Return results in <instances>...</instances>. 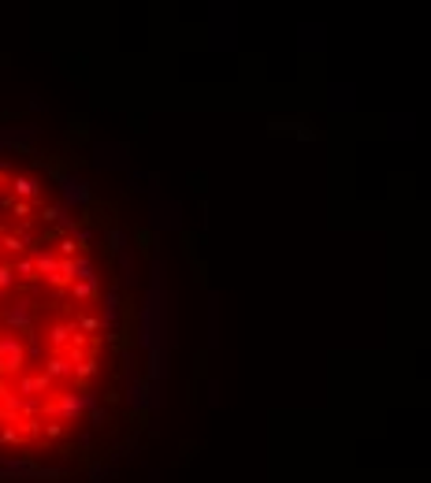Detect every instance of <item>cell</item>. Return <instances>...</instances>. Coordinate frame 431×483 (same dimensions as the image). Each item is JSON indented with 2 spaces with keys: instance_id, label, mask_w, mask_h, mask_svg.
<instances>
[{
  "instance_id": "cell-1",
  "label": "cell",
  "mask_w": 431,
  "mask_h": 483,
  "mask_svg": "<svg viewBox=\"0 0 431 483\" xmlns=\"http://www.w3.org/2000/svg\"><path fill=\"white\" fill-rule=\"evenodd\" d=\"M26 368V346L15 331L0 335V380H11V375H22Z\"/></svg>"
},
{
  "instance_id": "cell-2",
  "label": "cell",
  "mask_w": 431,
  "mask_h": 483,
  "mask_svg": "<svg viewBox=\"0 0 431 483\" xmlns=\"http://www.w3.org/2000/svg\"><path fill=\"white\" fill-rule=\"evenodd\" d=\"M82 409H86V401H82V394H75V390H63V394H52V398L41 401V413L49 416V420H63V424L78 420Z\"/></svg>"
},
{
  "instance_id": "cell-3",
  "label": "cell",
  "mask_w": 431,
  "mask_h": 483,
  "mask_svg": "<svg viewBox=\"0 0 431 483\" xmlns=\"http://www.w3.org/2000/svg\"><path fill=\"white\" fill-rule=\"evenodd\" d=\"M8 186H11V193H15L19 201H37L41 198V186H37L34 175H15V179H8Z\"/></svg>"
},
{
  "instance_id": "cell-4",
  "label": "cell",
  "mask_w": 431,
  "mask_h": 483,
  "mask_svg": "<svg viewBox=\"0 0 431 483\" xmlns=\"http://www.w3.org/2000/svg\"><path fill=\"white\" fill-rule=\"evenodd\" d=\"M34 264H37V279H56V271H60V257L56 253H49V250H34Z\"/></svg>"
},
{
  "instance_id": "cell-5",
  "label": "cell",
  "mask_w": 431,
  "mask_h": 483,
  "mask_svg": "<svg viewBox=\"0 0 431 483\" xmlns=\"http://www.w3.org/2000/svg\"><path fill=\"white\" fill-rule=\"evenodd\" d=\"M45 375H49L52 383H56V380H67V375H75V364H71V357L52 354V357L45 361Z\"/></svg>"
},
{
  "instance_id": "cell-6",
  "label": "cell",
  "mask_w": 431,
  "mask_h": 483,
  "mask_svg": "<svg viewBox=\"0 0 431 483\" xmlns=\"http://www.w3.org/2000/svg\"><path fill=\"white\" fill-rule=\"evenodd\" d=\"M71 338H75V328H71V323H52V328H49V346H52V349H63V346L71 342Z\"/></svg>"
},
{
  "instance_id": "cell-7",
  "label": "cell",
  "mask_w": 431,
  "mask_h": 483,
  "mask_svg": "<svg viewBox=\"0 0 431 483\" xmlns=\"http://www.w3.org/2000/svg\"><path fill=\"white\" fill-rule=\"evenodd\" d=\"M0 245H4L8 253H22V250H30V234L26 231H11V234H4V238H0Z\"/></svg>"
},
{
  "instance_id": "cell-8",
  "label": "cell",
  "mask_w": 431,
  "mask_h": 483,
  "mask_svg": "<svg viewBox=\"0 0 431 483\" xmlns=\"http://www.w3.org/2000/svg\"><path fill=\"white\" fill-rule=\"evenodd\" d=\"M4 320H8V328L19 335V328H30V309H26V305H11L4 312Z\"/></svg>"
},
{
  "instance_id": "cell-9",
  "label": "cell",
  "mask_w": 431,
  "mask_h": 483,
  "mask_svg": "<svg viewBox=\"0 0 431 483\" xmlns=\"http://www.w3.org/2000/svg\"><path fill=\"white\" fill-rule=\"evenodd\" d=\"M71 294L78 297V302H94V297H97V279H78V283H71Z\"/></svg>"
},
{
  "instance_id": "cell-10",
  "label": "cell",
  "mask_w": 431,
  "mask_h": 483,
  "mask_svg": "<svg viewBox=\"0 0 431 483\" xmlns=\"http://www.w3.org/2000/svg\"><path fill=\"white\" fill-rule=\"evenodd\" d=\"M0 442H4V446H15V442H26V435H22L19 424H4L0 427Z\"/></svg>"
},
{
  "instance_id": "cell-11",
  "label": "cell",
  "mask_w": 431,
  "mask_h": 483,
  "mask_svg": "<svg viewBox=\"0 0 431 483\" xmlns=\"http://www.w3.org/2000/svg\"><path fill=\"white\" fill-rule=\"evenodd\" d=\"M97 375V361L94 357H86L82 364H75V380H94Z\"/></svg>"
},
{
  "instance_id": "cell-12",
  "label": "cell",
  "mask_w": 431,
  "mask_h": 483,
  "mask_svg": "<svg viewBox=\"0 0 431 483\" xmlns=\"http://www.w3.org/2000/svg\"><path fill=\"white\" fill-rule=\"evenodd\" d=\"M78 331L97 335V331H101V320H97V316H78Z\"/></svg>"
},
{
  "instance_id": "cell-13",
  "label": "cell",
  "mask_w": 431,
  "mask_h": 483,
  "mask_svg": "<svg viewBox=\"0 0 431 483\" xmlns=\"http://www.w3.org/2000/svg\"><path fill=\"white\" fill-rule=\"evenodd\" d=\"M78 250H82V242L78 238H63L60 242V257H78Z\"/></svg>"
},
{
  "instance_id": "cell-14",
  "label": "cell",
  "mask_w": 431,
  "mask_h": 483,
  "mask_svg": "<svg viewBox=\"0 0 431 483\" xmlns=\"http://www.w3.org/2000/svg\"><path fill=\"white\" fill-rule=\"evenodd\" d=\"M63 432H67V427H63V420H49V424H45V439H60Z\"/></svg>"
},
{
  "instance_id": "cell-15",
  "label": "cell",
  "mask_w": 431,
  "mask_h": 483,
  "mask_svg": "<svg viewBox=\"0 0 431 483\" xmlns=\"http://www.w3.org/2000/svg\"><path fill=\"white\" fill-rule=\"evenodd\" d=\"M130 401H134V406H146V387H130Z\"/></svg>"
},
{
  "instance_id": "cell-16",
  "label": "cell",
  "mask_w": 431,
  "mask_h": 483,
  "mask_svg": "<svg viewBox=\"0 0 431 483\" xmlns=\"http://www.w3.org/2000/svg\"><path fill=\"white\" fill-rule=\"evenodd\" d=\"M4 182H8V175H4V172H0V190H4Z\"/></svg>"
}]
</instances>
